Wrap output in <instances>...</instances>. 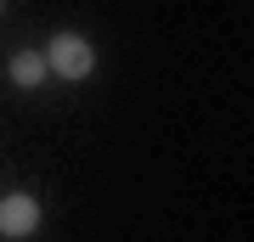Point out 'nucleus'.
<instances>
[{
	"label": "nucleus",
	"mask_w": 254,
	"mask_h": 242,
	"mask_svg": "<svg viewBox=\"0 0 254 242\" xmlns=\"http://www.w3.org/2000/svg\"><path fill=\"white\" fill-rule=\"evenodd\" d=\"M34 225H40V203L28 197V192H11V197H0V231H6L11 242L34 237Z\"/></svg>",
	"instance_id": "f03ea898"
},
{
	"label": "nucleus",
	"mask_w": 254,
	"mask_h": 242,
	"mask_svg": "<svg viewBox=\"0 0 254 242\" xmlns=\"http://www.w3.org/2000/svg\"><path fill=\"white\" fill-rule=\"evenodd\" d=\"M46 73H51L46 68V51H17V56H11V79H17L23 90H34Z\"/></svg>",
	"instance_id": "7ed1b4c3"
},
{
	"label": "nucleus",
	"mask_w": 254,
	"mask_h": 242,
	"mask_svg": "<svg viewBox=\"0 0 254 242\" xmlns=\"http://www.w3.org/2000/svg\"><path fill=\"white\" fill-rule=\"evenodd\" d=\"M46 68L63 73V79H85V73L96 68V51H91L85 34H57V40L46 45Z\"/></svg>",
	"instance_id": "f257e3e1"
}]
</instances>
